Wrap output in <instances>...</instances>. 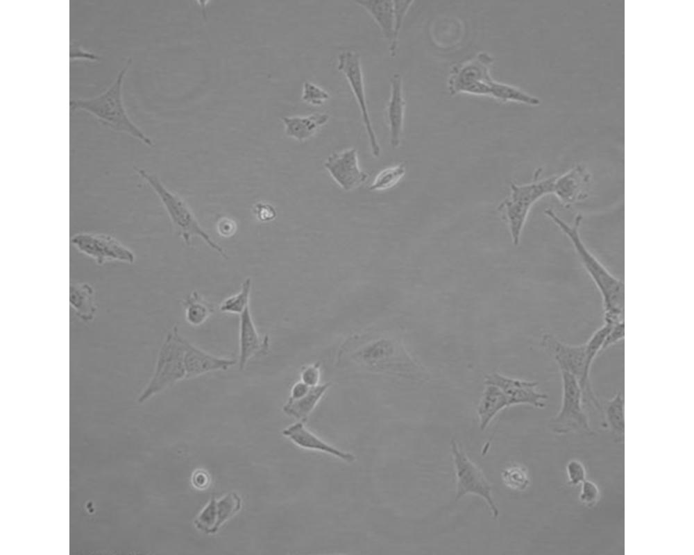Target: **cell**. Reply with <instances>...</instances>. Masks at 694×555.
Returning <instances> with one entry per match:
<instances>
[{"label": "cell", "instance_id": "cell-26", "mask_svg": "<svg viewBox=\"0 0 694 555\" xmlns=\"http://www.w3.org/2000/svg\"><path fill=\"white\" fill-rule=\"evenodd\" d=\"M185 318L193 326L204 323L214 312L212 305L204 300L196 291H193L184 302Z\"/></svg>", "mask_w": 694, "mask_h": 555}, {"label": "cell", "instance_id": "cell-37", "mask_svg": "<svg viewBox=\"0 0 694 555\" xmlns=\"http://www.w3.org/2000/svg\"><path fill=\"white\" fill-rule=\"evenodd\" d=\"M257 209V216L262 221H271L276 216V210L271 205L260 203Z\"/></svg>", "mask_w": 694, "mask_h": 555}, {"label": "cell", "instance_id": "cell-27", "mask_svg": "<svg viewBox=\"0 0 694 555\" xmlns=\"http://www.w3.org/2000/svg\"><path fill=\"white\" fill-rule=\"evenodd\" d=\"M252 281L246 278L242 284L240 291L226 298L220 305L219 310L222 312L241 314L247 307L250 299Z\"/></svg>", "mask_w": 694, "mask_h": 555}, {"label": "cell", "instance_id": "cell-32", "mask_svg": "<svg viewBox=\"0 0 694 555\" xmlns=\"http://www.w3.org/2000/svg\"><path fill=\"white\" fill-rule=\"evenodd\" d=\"M599 499L600 490L598 486L593 481L586 479L581 484L579 495L580 502L587 507L592 508L598 504Z\"/></svg>", "mask_w": 694, "mask_h": 555}, {"label": "cell", "instance_id": "cell-7", "mask_svg": "<svg viewBox=\"0 0 694 555\" xmlns=\"http://www.w3.org/2000/svg\"><path fill=\"white\" fill-rule=\"evenodd\" d=\"M560 373L562 382L561 405L557 414L550 421V428L557 434L572 432L593 434L577 380L567 371L561 370Z\"/></svg>", "mask_w": 694, "mask_h": 555}, {"label": "cell", "instance_id": "cell-14", "mask_svg": "<svg viewBox=\"0 0 694 555\" xmlns=\"http://www.w3.org/2000/svg\"><path fill=\"white\" fill-rule=\"evenodd\" d=\"M485 384L498 386L507 397L509 406L527 404L537 408L545 407L548 395L536 391L537 382L513 379L495 373L486 376Z\"/></svg>", "mask_w": 694, "mask_h": 555}, {"label": "cell", "instance_id": "cell-17", "mask_svg": "<svg viewBox=\"0 0 694 555\" xmlns=\"http://www.w3.org/2000/svg\"><path fill=\"white\" fill-rule=\"evenodd\" d=\"M282 434L303 449L326 453L348 463L353 462L356 459L355 454L341 450L319 438L308 429L303 421L287 427L283 429Z\"/></svg>", "mask_w": 694, "mask_h": 555}, {"label": "cell", "instance_id": "cell-36", "mask_svg": "<svg viewBox=\"0 0 694 555\" xmlns=\"http://www.w3.org/2000/svg\"><path fill=\"white\" fill-rule=\"evenodd\" d=\"M318 367L319 364L310 366L305 368L301 374V381L308 385H317L319 379V370Z\"/></svg>", "mask_w": 694, "mask_h": 555}, {"label": "cell", "instance_id": "cell-22", "mask_svg": "<svg viewBox=\"0 0 694 555\" xmlns=\"http://www.w3.org/2000/svg\"><path fill=\"white\" fill-rule=\"evenodd\" d=\"M69 302L76 314L85 322L94 320L96 312L95 291L86 282L70 284Z\"/></svg>", "mask_w": 694, "mask_h": 555}, {"label": "cell", "instance_id": "cell-9", "mask_svg": "<svg viewBox=\"0 0 694 555\" xmlns=\"http://www.w3.org/2000/svg\"><path fill=\"white\" fill-rule=\"evenodd\" d=\"M71 244L81 253L90 257L99 265L119 261L132 264L133 253L115 237L106 234L81 232L71 238Z\"/></svg>", "mask_w": 694, "mask_h": 555}, {"label": "cell", "instance_id": "cell-31", "mask_svg": "<svg viewBox=\"0 0 694 555\" xmlns=\"http://www.w3.org/2000/svg\"><path fill=\"white\" fill-rule=\"evenodd\" d=\"M505 484L511 489L523 490L529 484L526 471L521 467L514 466L507 468L502 473Z\"/></svg>", "mask_w": 694, "mask_h": 555}, {"label": "cell", "instance_id": "cell-18", "mask_svg": "<svg viewBox=\"0 0 694 555\" xmlns=\"http://www.w3.org/2000/svg\"><path fill=\"white\" fill-rule=\"evenodd\" d=\"M269 337L260 338L254 325L249 306L240 314L238 366L243 370L248 360L268 350Z\"/></svg>", "mask_w": 694, "mask_h": 555}, {"label": "cell", "instance_id": "cell-25", "mask_svg": "<svg viewBox=\"0 0 694 555\" xmlns=\"http://www.w3.org/2000/svg\"><path fill=\"white\" fill-rule=\"evenodd\" d=\"M604 427H607L615 438L623 441L625 433L624 398L619 391L602 407Z\"/></svg>", "mask_w": 694, "mask_h": 555}, {"label": "cell", "instance_id": "cell-11", "mask_svg": "<svg viewBox=\"0 0 694 555\" xmlns=\"http://www.w3.org/2000/svg\"><path fill=\"white\" fill-rule=\"evenodd\" d=\"M541 345L554 358L559 370L567 371L576 378L584 398L586 393L584 382L585 343L575 345L566 344L552 334H545L542 337Z\"/></svg>", "mask_w": 694, "mask_h": 555}, {"label": "cell", "instance_id": "cell-10", "mask_svg": "<svg viewBox=\"0 0 694 555\" xmlns=\"http://www.w3.org/2000/svg\"><path fill=\"white\" fill-rule=\"evenodd\" d=\"M338 69L345 76L359 106L373 156L379 157L380 148L373 130L366 101L364 78L359 55L344 50L338 55Z\"/></svg>", "mask_w": 694, "mask_h": 555}, {"label": "cell", "instance_id": "cell-2", "mask_svg": "<svg viewBox=\"0 0 694 555\" xmlns=\"http://www.w3.org/2000/svg\"><path fill=\"white\" fill-rule=\"evenodd\" d=\"M494 60L489 53L482 51L453 66L448 80L450 94L464 92L486 95L502 101H516L532 105L540 103L538 98L523 90L493 80L489 69Z\"/></svg>", "mask_w": 694, "mask_h": 555}, {"label": "cell", "instance_id": "cell-6", "mask_svg": "<svg viewBox=\"0 0 694 555\" xmlns=\"http://www.w3.org/2000/svg\"><path fill=\"white\" fill-rule=\"evenodd\" d=\"M539 172L535 179L527 184L517 185L511 183V192L498 206L505 212L507 219L512 243L517 246L520 235L532 207L543 197L553 193V185L557 176L539 179Z\"/></svg>", "mask_w": 694, "mask_h": 555}, {"label": "cell", "instance_id": "cell-29", "mask_svg": "<svg viewBox=\"0 0 694 555\" xmlns=\"http://www.w3.org/2000/svg\"><path fill=\"white\" fill-rule=\"evenodd\" d=\"M413 2V1H393L394 12L393 42L389 48L390 55L392 57L396 55L398 35L403 19Z\"/></svg>", "mask_w": 694, "mask_h": 555}, {"label": "cell", "instance_id": "cell-4", "mask_svg": "<svg viewBox=\"0 0 694 555\" xmlns=\"http://www.w3.org/2000/svg\"><path fill=\"white\" fill-rule=\"evenodd\" d=\"M134 169L160 198L177 233L187 245L190 244L191 238L198 237L223 257L227 258L225 251L203 229L184 200L169 191L155 175L137 166H134Z\"/></svg>", "mask_w": 694, "mask_h": 555}, {"label": "cell", "instance_id": "cell-34", "mask_svg": "<svg viewBox=\"0 0 694 555\" xmlns=\"http://www.w3.org/2000/svg\"><path fill=\"white\" fill-rule=\"evenodd\" d=\"M625 336V322H619L611 325L601 347L600 353L610 346L623 340Z\"/></svg>", "mask_w": 694, "mask_h": 555}, {"label": "cell", "instance_id": "cell-8", "mask_svg": "<svg viewBox=\"0 0 694 555\" xmlns=\"http://www.w3.org/2000/svg\"><path fill=\"white\" fill-rule=\"evenodd\" d=\"M455 475L457 479V500L466 494H475L486 502L493 515L497 518L498 509L491 495V487L480 470L466 456L455 441H451Z\"/></svg>", "mask_w": 694, "mask_h": 555}, {"label": "cell", "instance_id": "cell-35", "mask_svg": "<svg viewBox=\"0 0 694 555\" xmlns=\"http://www.w3.org/2000/svg\"><path fill=\"white\" fill-rule=\"evenodd\" d=\"M69 56L71 59L85 58L91 60H99L101 59L99 55L85 50L76 41H71L70 42Z\"/></svg>", "mask_w": 694, "mask_h": 555}, {"label": "cell", "instance_id": "cell-13", "mask_svg": "<svg viewBox=\"0 0 694 555\" xmlns=\"http://www.w3.org/2000/svg\"><path fill=\"white\" fill-rule=\"evenodd\" d=\"M591 181L590 172L582 164H576L564 174L557 176L553 193L564 207H570L588 197Z\"/></svg>", "mask_w": 694, "mask_h": 555}, {"label": "cell", "instance_id": "cell-3", "mask_svg": "<svg viewBox=\"0 0 694 555\" xmlns=\"http://www.w3.org/2000/svg\"><path fill=\"white\" fill-rule=\"evenodd\" d=\"M131 62L132 59L128 58L115 78L103 92L90 98L71 99L69 108L71 110H85L112 130L126 133L146 145L153 146V141L130 119L123 103L122 83Z\"/></svg>", "mask_w": 694, "mask_h": 555}, {"label": "cell", "instance_id": "cell-21", "mask_svg": "<svg viewBox=\"0 0 694 555\" xmlns=\"http://www.w3.org/2000/svg\"><path fill=\"white\" fill-rule=\"evenodd\" d=\"M329 118L326 113H314L307 116L283 117L281 119L287 136L304 141L326 124Z\"/></svg>", "mask_w": 694, "mask_h": 555}, {"label": "cell", "instance_id": "cell-5", "mask_svg": "<svg viewBox=\"0 0 694 555\" xmlns=\"http://www.w3.org/2000/svg\"><path fill=\"white\" fill-rule=\"evenodd\" d=\"M176 326L168 332L158 353L154 373L138 398L142 403L152 396L185 379V343Z\"/></svg>", "mask_w": 694, "mask_h": 555}, {"label": "cell", "instance_id": "cell-30", "mask_svg": "<svg viewBox=\"0 0 694 555\" xmlns=\"http://www.w3.org/2000/svg\"><path fill=\"white\" fill-rule=\"evenodd\" d=\"M330 94L316 84L305 80L303 83L302 99L313 106H321L330 99Z\"/></svg>", "mask_w": 694, "mask_h": 555}, {"label": "cell", "instance_id": "cell-16", "mask_svg": "<svg viewBox=\"0 0 694 555\" xmlns=\"http://www.w3.org/2000/svg\"><path fill=\"white\" fill-rule=\"evenodd\" d=\"M330 386V383L311 386L302 381L295 384L288 401L283 407L284 412L305 421Z\"/></svg>", "mask_w": 694, "mask_h": 555}, {"label": "cell", "instance_id": "cell-1", "mask_svg": "<svg viewBox=\"0 0 694 555\" xmlns=\"http://www.w3.org/2000/svg\"><path fill=\"white\" fill-rule=\"evenodd\" d=\"M544 213L569 239L581 264L598 288L602 300L604 323L613 325L624 321V282L611 274L583 241L579 233L582 215L577 214L570 224L550 208L545 209Z\"/></svg>", "mask_w": 694, "mask_h": 555}, {"label": "cell", "instance_id": "cell-20", "mask_svg": "<svg viewBox=\"0 0 694 555\" xmlns=\"http://www.w3.org/2000/svg\"><path fill=\"white\" fill-rule=\"evenodd\" d=\"M391 94L387 108V120L390 132V143L393 148L400 144L403 131L405 102L403 94L402 77L394 74L390 78Z\"/></svg>", "mask_w": 694, "mask_h": 555}, {"label": "cell", "instance_id": "cell-28", "mask_svg": "<svg viewBox=\"0 0 694 555\" xmlns=\"http://www.w3.org/2000/svg\"><path fill=\"white\" fill-rule=\"evenodd\" d=\"M405 173V165H398L386 168L375 178L369 187L370 190H384L395 186Z\"/></svg>", "mask_w": 694, "mask_h": 555}, {"label": "cell", "instance_id": "cell-12", "mask_svg": "<svg viewBox=\"0 0 694 555\" xmlns=\"http://www.w3.org/2000/svg\"><path fill=\"white\" fill-rule=\"evenodd\" d=\"M324 166L346 191L355 189L368 178V175L359 169L357 151L353 148L332 153L326 160Z\"/></svg>", "mask_w": 694, "mask_h": 555}, {"label": "cell", "instance_id": "cell-19", "mask_svg": "<svg viewBox=\"0 0 694 555\" xmlns=\"http://www.w3.org/2000/svg\"><path fill=\"white\" fill-rule=\"evenodd\" d=\"M184 364L185 379L196 377L214 370H226L235 364L232 359L221 358L212 355L191 344L187 339L185 343Z\"/></svg>", "mask_w": 694, "mask_h": 555}, {"label": "cell", "instance_id": "cell-38", "mask_svg": "<svg viewBox=\"0 0 694 555\" xmlns=\"http://www.w3.org/2000/svg\"><path fill=\"white\" fill-rule=\"evenodd\" d=\"M192 481L196 488H203L208 484L209 477L205 472L198 471L194 475Z\"/></svg>", "mask_w": 694, "mask_h": 555}, {"label": "cell", "instance_id": "cell-24", "mask_svg": "<svg viewBox=\"0 0 694 555\" xmlns=\"http://www.w3.org/2000/svg\"><path fill=\"white\" fill-rule=\"evenodd\" d=\"M509 407L507 397L496 386L486 384L477 407L480 427L484 430L503 409Z\"/></svg>", "mask_w": 694, "mask_h": 555}, {"label": "cell", "instance_id": "cell-23", "mask_svg": "<svg viewBox=\"0 0 694 555\" xmlns=\"http://www.w3.org/2000/svg\"><path fill=\"white\" fill-rule=\"evenodd\" d=\"M355 3L364 8L380 27L389 46L393 42L394 12L393 1L358 0Z\"/></svg>", "mask_w": 694, "mask_h": 555}, {"label": "cell", "instance_id": "cell-33", "mask_svg": "<svg viewBox=\"0 0 694 555\" xmlns=\"http://www.w3.org/2000/svg\"><path fill=\"white\" fill-rule=\"evenodd\" d=\"M566 474L568 484L571 486L581 484L586 479V471L584 464L579 460L573 459L566 464Z\"/></svg>", "mask_w": 694, "mask_h": 555}, {"label": "cell", "instance_id": "cell-15", "mask_svg": "<svg viewBox=\"0 0 694 555\" xmlns=\"http://www.w3.org/2000/svg\"><path fill=\"white\" fill-rule=\"evenodd\" d=\"M241 505V498L235 493H228L219 500L213 497L195 518L194 524L205 533H215L239 511Z\"/></svg>", "mask_w": 694, "mask_h": 555}]
</instances>
